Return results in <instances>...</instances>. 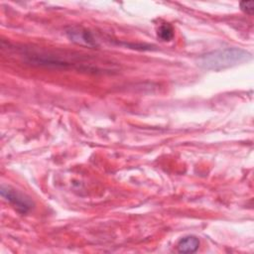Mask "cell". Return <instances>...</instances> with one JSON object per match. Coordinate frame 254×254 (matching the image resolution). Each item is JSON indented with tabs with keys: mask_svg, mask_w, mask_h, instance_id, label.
Here are the masks:
<instances>
[{
	"mask_svg": "<svg viewBox=\"0 0 254 254\" xmlns=\"http://www.w3.org/2000/svg\"><path fill=\"white\" fill-rule=\"evenodd\" d=\"M251 55L239 48H225L209 52L198 58V65L204 69L221 70L247 62Z\"/></svg>",
	"mask_w": 254,
	"mask_h": 254,
	"instance_id": "6da1fadb",
	"label": "cell"
},
{
	"mask_svg": "<svg viewBox=\"0 0 254 254\" xmlns=\"http://www.w3.org/2000/svg\"><path fill=\"white\" fill-rule=\"evenodd\" d=\"M0 192L2 197L22 214L29 212L34 207V201L29 196L9 186L2 185Z\"/></svg>",
	"mask_w": 254,
	"mask_h": 254,
	"instance_id": "7a4b0ae2",
	"label": "cell"
},
{
	"mask_svg": "<svg viewBox=\"0 0 254 254\" xmlns=\"http://www.w3.org/2000/svg\"><path fill=\"white\" fill-rule=\"evenodd\" d=\"M66 35L70 39V41L76 44L84 45L88 47L96 46V42L93 36L91 35V33L82 28H70L66 32Z\"/></svg>",
	"mask_w": 254,
	"mask_h": 254,
	"instance_id": "3957f363",
	"label": "cell"
},
{
	"mask_svg": "<svg viewBox=\"0 0 254 254\" xmlns=\"http://www.w3.org/2000/svg\"><path fill=\"white\" fill-rule=\"evenodd\" d=\"M199 240L195 236H186L178 243V250L181 253H192L198 249Z\"/></svg>",
	"mask_w": 254,
	"mask_h": 254,
	"instance_id": "277c9868",
	"label": "cell"
},
{
	"mask_svg": "<svg viewBox=\"0 0 254 254\" xmlns=\"http://www.w3.org/2000/svg\"><path fill=\"white\" fill-rule=\"evenodd\" d=\"M158 37L162 41H165V42L171 41L174 38V29H173V27L168 23L162 24L158 29Z\"/></svg>",
	"mask_w": 254,
	"mask_h": 254,
	"instance_id": "5b68a950",
	"label": "cell"
},
{
	"mask_svg": "<svg viewBox=\"0 0 254 254\" xmlns=\"http://www.w3.org/2000/svg\"><path fill=\"white\" fill-rule=\"evenodd\" d=\"M240 8L246 14L252 15L253 11H254V2L253 1H242V2H240Z\"/></svg>",
	"mask_w": 254,
	"mask_h": 254,
	"instance_id": "8992f818",
	"label": "cell"
}]
</instances>
